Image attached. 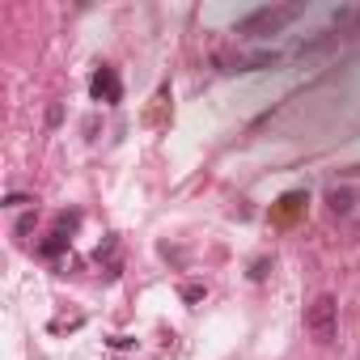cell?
Listing matches in <instances>:
<instances>
[{
  "label": "cell",
  "mask_w": 360,
  "mask_h": 360,
  "mask_svg": "<svg viewBox=\"0 0 360 360\" xmlns=\"http://www.w3.org/2000/svg\"><path fill=\"white\" fill-rule=\"evenodd\" d=\"M301 13V5H276V9H255L250 18H242L238 22V34L242 39H263V34H276V30H284L292 18Z\"/></svg>",
  "instance_id": "1"
},
{
  "label": "cell",
  "mask_w": 360,
  "mask_h": 360,
  "mask_svg": "<svg viewBox=\"0 0 360 360\" xmlns=\"http://www.w3.org/2000/svg\"><path fill=\"white\" fill-rule=\"evenodd\" d=\"M305 330L318 339V343H330L335 330H339V301L330 292H322L309 309H305Z\"/></svg>",
  "instance_id": "2"
},
{
  "label": "cell",
  "mask_w": 360,
  "mask_h": 360,
  "mask_svg": "<svg viewBox=\"0 0 360 360\" xmlns=\"http://www.w3.org/2000/svg\"><path fill=\"white\" fill-rule=\"evenodd\" d=\"M89 94L98 98V102H119L123 98V85H119V77H115V68H98L94 72V81H89Z\"/></svg>",
  "instance_id": "3"
},
{
  "label": "cell",
  "mask_w": 360,
  "mask_h": 360,
  "mask_svg": "<svg viewBox=\"0 0 360 360\" xmlns=\"http://www.w3.org/2000/svg\"><path fill=\"white\" fill-rule=\"evenodd\" d=\"M301 204H305V191H288V195L280 200V208H276V221H280V225H288V221H297V212H301Z\"/></svg>",
  "instance_id": "4"
},
{
  "label": "cell",
  "mask_w": 360,
  "mask_h": 360,
  "mask_svg": "<svg viewBox=\"0 0 360 360\" xmlns=\"http://www.w3.org/2000/svg\"><path fill=\"white\" fill-rule=\"evenodd\" d=\"M326 204H330L335 212H352V191H347V187H335V191L326 195Z\"/></svg>",
  "instance_id": "5"
},
{
  "label": "cell",
  "mask_w": 360,
  "mask_h": 360,
  "mask_svg": "<svg viewBox=\"0 0 360 360\" xmlns=\"http://www.w3.org/2000/svg\"><path fill=\"white\" fill-rule=\"evenodd\" d=\"M64 246H68V238H64V233H51V238L43 242V255H47V259H56V255H60Z\"/></svg>",
  "instance_id": "6"
},
{
  "label": "cell",
  "mask_w": 360,
  "mask_h": 360,
  "mask_svg": "<svg viewBox=\"0 0 360 360\" xmlns=\"http://www.w3.org/2000/svg\"><path fill=\"white\" fill-rule=\"evenodd\" d=\"M183 297H187V301H200V297H204V284H187Z\"/></svg>",
  "instance_id": "7"
},
{
  "label": "cell",
  "mask_w": 360,
  "mask_h": 360,
  "mask_svg": "<svg viewBox=\"0 0 360 360\" xmlns=\"http://www.w3.org/2000/svg\"><path fill=\"white\" fill-rule=\"evenodd\" d=\"M5 204H9V208H22V204H34V200H30V195H9Z\"/></svg>",
  "instance_id": "8"
}]
</instances>
